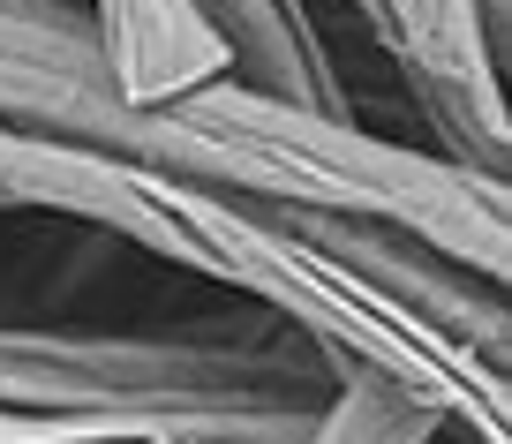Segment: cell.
Returning <instances> with one entry per match:
<instances>
[{"mask_svg":"<svg viewBox=\"0 0 512 444\" xmlns=\"http://www.w3.org/2000/svg\"><path fill=\"white\" fill-rule=\"evenodd\" d=\"M0 128L53 143H91L113 159L159 166L174 181L219 189V136L196 121V106L136 113L121 106L106 61H98L91 16L68 0H0Z\"/></svg>","mask_w":512,"mask_h":444,"instance_id":"cell-2","label":"cell"},{"mask_svg":"<svg viewBox=\"0 0 512 444\" xmlns=\"http://www.w3.org/2000/svg\"><path fill=\"white\" fill-rule=\"evenodd\" d=\"M377 46L400 61L437 159L505 181V46L482 0H377Z\"/></svg>","mask_w":512,"mask_h":444,"instance_id":"cell-3","label":"cell"},{"mask_svg":"<svg viewBox=\"0 0 512 444\" xmlns=\"http://www.w3.org/2000/svg\"><path fill=\"white\" fill-rule=\"evenodd\" d=\"M196 16L219 38L234 83H249L264 98H287V106H309V113H347L332 53H324L302 0H196Z\"/></svg>","mask_w":512,"mask_h":444,"instance_id":"cell-5","label":"cell"},{"mask_svg":"<svg viewBox=\"0 0 512 444\" xmlns=\"http://www.w3.org/2000/svg\"><path fill=\"white\" fill-rule=\"evenodd\" d=\"M0 211H8V196H0Z\"/></svg>","mask_w":512,"mask_h":444,"instance_id":"cell-10","label":"cell"},{"mask_svg":"<svg viewBox=\"0 0 512 444\" xmlns=\"http://www.w3.org/2000/svg\"><path fill=\"white\" fill-rule=\"evenodd\" d=\"M324 399L317 414H309L302 444H430L437 414L415 407L407 392H392L384 377H369V369H347V362H324Z\"/></svg>","mask_w":512,"mask_h":444,"instance_id":"cell-6","label":"cell"},{"mask_svg":"<svg viewBox=\"0 0 512 444\" xmlns=\"http://www.w3.org/2000/svg\"><path fill=\"white\" fill-rule=\"evenodd\" d=\"M83 16H91L98 61H106L121 106L136 113L181 106L226 76V53L204 31L196 0H83Z\"/></svg>","mask_w":512,"mask_h":444,"instance_id":"cell-4","label":"cell"},{"mask_svg":"<svg viewBox=\"0 0 512 444\" xmlns=\"http://www.w3.org/2000/svg\"><path fill=\"white\" fill-rule=\"evenodd\" d=\"M430 444H452V437H445V429H437V437H430ZM460 444H467V437H460Z\"/></svg>","mask_w":512,"mask_h":444,"instance_id":"cell-9","label":"cell"},{"mask_svg":"<svg viewBox=\"0 0 512 444\" xmlns=\"http://www.w3.org/2000/svg\"><path fill=\"white\" fill-rule=\"evenodd\" d=\"M347 8H354V23H362V31L377 38V0H347Z\"/></svg>","mask_w":512,"mask_h":444,"instance_id":"cell-8","label":"cell"},{"mask_svg":"<svg viewBox=\"0 0 512 444\" xmlns=\"http://www.w3.org/2000/svg\"><path fill=\"white\" fill-rule=\"evenodd\" d=\"M53 422H61V414H53ZM53 422L46 414H0V444H38Z\"/></svg>","mask_w":512,"mask_h":444,"instance_id":"cell-7","label":"cell"},{"mask_svg":"<svg viewBox=\"0 0 512 444\" xmlns=\"http://www.w3.org/2000/svg\"><path fill=\"white\" fill-rule=\"evenodd\" d=\"M128 249L181 264L211 286H234L241 302L287 317L317 362H347L384 377L392 392L430 407L445 429H460L467 444H512L505 362L460 347L437 324H422L415 309H400L392 294H377L362 271H347L332 249H317L279 204H249V196L136 166Z\"/></svg>","mask_w":512,"mask_h":444,"instance_id":"cell-1","label":"cell"}]
</instances>
